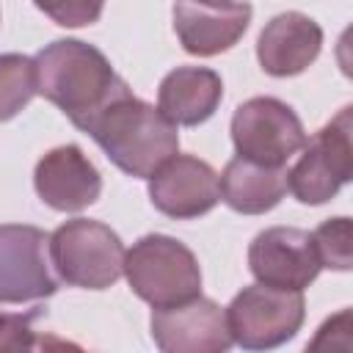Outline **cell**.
<instances>
[{
    "label": "cell",
    "instance_id": "6da1fadb",
    "mask_svg": "<svg viewBox=\"0 0 353 353\" xmlns=\"http://www.w3.org/2000/svg\"><path fill=\"white\" fill-rule=\"evenodd\" d=\"M36 94L58 105L80 130L119 94L130 91L110 61L91 44L61 39L36 58Z\"/></svg>",
    "mask_w": 353,
    "mask_h": 353
},
{
    "label": "cell",
    "instance_id": "7a4b0ae2",
    "mask_svg": "<svg viewBox=\"0 0 353 353\" xmlns=\"http://www.w3.org/2000/svg\"><path fill=\"white\" fill-rule=\"evenodd\" d=\"M83 130L130 176H152L179 149L176 124L132 97V91L108 102Z\"/></svg>",
    "mask_w": 353,
    "mask_h": 353
},
{
    "label": "cell",
    "instance_id": "3957f363",
    "mask_svg": "<svg viewBox=\"0 0 353 353\" xmlns=\"http://www.w3.org/2000/svg\"><path fill=\"white\" fill-rule=\"evenodd\" d=\"M124 276L138 298L157 306L199 295L201 270L190 248L165 234H146L124 254Z\"/></svg>",
    "mask_w": 353,
    "mask_h": 353
},
{
    "label": "cell",
    "instance_id": "277c9868",
    "mask_svg": "<svg viewBox=\"0 0 353 353\" xmlns=\"http://www.w3.org/2000/svg\"><path fill=\"white\" fill-rule=\"evenodd\" d=\"M124 245L119 234L88 218L66 221L50 237V259L66 284L105 290L124 273Z\"/></svg>",
    "mask_w": 353,
    "mask_h": 353
},
{
    "label": "cell",
    "instance_id": "5b68a950",
    "mask_svg": "<svg viewBox=\"0 0 353 353\" xmlns=\"http://www.w3.org/2000/svg\"><path fill=\"white\" fill-rule=\"evenodd\" d=\"M353 176V116L342 108L312 141L287 174V190L303 204H323Z\"/></svg>",
    "mask_w": 353,
    "mask_h": 353
},
{
    "label": "cell",
    "instance_id": "8992f818",
    "mask_svg": "<svg viewBox=\"0 0 353 353\" xmlns=\"http://www.w3.org/2000/svg\"><path fill=\"white\" fill-rule=\"evenodd\" d=\"M232 342L248 350L276 347L295 336L303 323L301 290H279L268 284L245 287L226 309Z\"/></svg>",
    "mask_w": 353,
    "mask_h": 353
},
{
    "label": "cell",
    "instance_id": "52a82bcc",
    "mask_svg": "<svg viewBox=\"0 0 353 353\" xmlns=\"http://www.w3.org/2000/svg\"><path fill=\"white\" fill-rule=\"evenodd\" d=\"M232 141L240 157L262 165H284L303 149L306 132L290 105L273 97H254L234 110Z\"/></svg>",
    "mask_w": 353,
    "mask_h": 353
},
{
    "label": "cell",
    "instance_id": "ba28073f",
    "mask_svg": "<svg viewBox=\"0 0 353 353\" xmlns=\"http://www.w3.org/2000/svg\"><path fill=\"white\" fill-rule=\"evenodd\" d=\"M50 237L36 226H0V303L41 301L55 292Z\"/></svg>",
    "mask_w": 353,
    "mask_h": 353
},
{
    "label": "cell",
    "instance_id": "9c48e42d",
    "mask_svg": "<svg viewBox=\"0 0 353 353\" xmlns=\"http://www.w3.org/2000/svg\"><path fill=\"white\" fill-rule=\"evenodd\" d=\"M152 336L165 353H221L232 345L226 312L196 295L152 312Z\"/></svg>",
    "mask_w": 353,
    "mask_h": 353
},
{
    "label": "cell",
    "instance_id": "30bf717a",
    "mask_svg": "<svg viewBox=\"0 0 353 353\" xmlns=\"http://www.w3.org/2000/svg\"><path fill=\"white\" fill-rule=\"evenodd\" d=\"M248 265L259 284L279 290H303L320 273L312 234L292 226H276L254 237Z\"/></svg>",
    "mask_w": 353,
    "mask_h": 353
},
{
    "label": "cell",
    "instance_id": "8fae6325",
    "mask_svg": "<svg viewBox=\"0 0 353 353\" xmlns=\"http://www.w3.org/2000/svg\"><path fill=\"white\" fill-rule=\"evenodd\" d=\"M251 6L245 0H176L174 30L190 55H218L229 50L248 28Z\"/></svg>",
    "mask_w": 353,
    "mask_h": 353
},
{
    "label": "cell",
    "instance_id": "7c38bea8",
    "mask_svg": "<svg viewBox=\"0 0 353 353\" xmlns=\"http://www.w3.org/2000/svg\"><path fill=\"white\" fill-rule=\"evenodd\" d=\"M149 196L171 218H196L218 204V174L199 157L174 154L149 176Z\"/></svg>",
    "mask_w": 353,
    "mask_h": 353
},
{
    "label": "cell",
    "instance_id": "4fadbf2b",
    "mask_svg": "<svg viewBox=\"0 0 353 353\" xmlns=\"http://www.w3.org/2000/svg\"><path fill=\"white\" fill-rule=\"evenodd\" d=\"M33 182L41 201L61 212L85 210L102 190L99 171L77 146H58L47 152L36 165Z\"/></svg>",
    "mask_w": 353,
    "mask_h": 353
},
{
    "label": "cell",
    "instance_id": "5bb4252c",
    "mask_svg": "<svg viewBox=\"0 0 353 353\" xmlns=\"http://www.w3.org/2000/svg\"><path fill=\"white\" fill-rule=\"evenodd\" d=\"M323 47V30L314 19L298 11H287L273 17L259 33L256 58L262 69L273 77L301 74Z\"/></svg>",
    "mask_w": 353,
    "mask_h": 353
},
{
    "label": "cell",
    "instance_id": "9a60e30c",
    "mask_svg": "<svg viewBox=\"0 0 353 353\" xmlns=\"http://www.w3.org/2000/svg\"><path fill=\"white\" fill-rule=\"evenodd\" d=\"M223 97V83L212 69L179 66L168 72L157 91V110L171 124L196 127L207 121Z\"/></svg>",
    "mask_w": 353,
    "mask_h": 353
},
{
    "label": "cell",
    "instance_id": "2e32d148",
    "mask_svg": "<svg viewBox=\"0 0 353 353\" xmlns=\"http://www.w3.org/2000/svg\"><path fill=\"white\" fill-rule=\"evenodd\" d=\"M221 199L245 215H259L273 210L287 193V171L284 165H262L245 157H234L226 163L218 176Z\"/></svg>",
    "mask_w": 353,
    "mask_h": 353
},
{
    "label": "cell",
    "instance_id": "e0dca14e",
    "mask_svg": "<svg viewBox=\"0 0 353 353\" xmlns=\"http://www.w3.org/2000/svg\"><path fill=\"white\" fill-rule=\"evenodd\" d=\"M36 94V66L30 58L0 55V121L14 119Z\"/></svg>",
    "mask_w": 353,
    "mask_h": 353
},
{
    "label": "cell",
    "instance_id": "ac0fdd59",
    "mask_svg": "<svg viewBox=\"0 0 353 353\" xmlns=\"http://www.w3.org/2000/svg\"><path fill=\"white\" fill-rule=\"evenodd\" d=\"M350 240H353V229L347 218H331L323 226H317V232L312 234V243L320 265L334 270H350L353 265Z\"/></svg>",
    "mask_w": 353,
    "mask_h": 353
},
{
    "label": "cell",
    "instance_id": "d6986e66",
    "mask_svg": "<svg viewBox=\"0 0 353 353\" xmlns=\"http://www.w3.org/2000/svg\"><path fill=\"white\" fill-rule=\"evenodd\" d=\"M52 22L63 28H83L99 19L105 0H33Z\"/></svg>",
    "mask_w": 353,
    "mask_h": 353
},
{
    "label": "cell",
    "instance_id": "ffe728a7",
    "mask_svg": "<svg viewBox=\"0 0 353 353\" xmlns=\"http://www.w3.org/2000/svg\"><path fill=\"white\" fill-rule=\"evenodd\" d=\"M30 347H47L44 339H36L30 328V317L0 314V350H30Z\"/></svg>",
    "mask_w": 353,
    "mask_h": 353
}]
</instances>
